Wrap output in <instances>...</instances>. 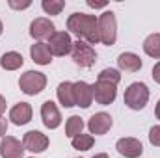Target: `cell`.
I'll use <instances>...</instances> for the list:
<instances>
[{
    "label": "cell",
    "instance_id": "cell-23",
    "mask_svg": "<svg viewBox=\"0 0 160 158\" xmlns=\"http://www.w3.org/2000/svg\"><path fill=\"white\" fill-rule=\"evenodd\" d=\"M41 6H43L45 13H48V15H60L62 9L65 7V2L63 0H43Z\"/></svg>",
    "mask_w": 160,
    "mask_h": 158
},
{
    "label": "cell",
    "instance_id": "cell-31",
    "mask_svg": "<svg viewBox=\"0 0 160 158\" xmlns=\"http://www.w3.org/2000/svg\"><path fill=\"white\" fill-rule=\"evenodd\" d=\"M155 114H157V117L160 119V101H158V104H157V110H155Z\"/></svg>",
    "mask_w": 160,
    "mask_h": 158
},
{
    "label": "cell",
    "instance_id": "cell-16",
    "mask_svg": "<svg viewBox=\"0 0 160 158\" xmlns=\"http://www.w3.org/2000/svg\"><path fill=\"white\" fill-rule=\"evenodd\" d=\"M58 101H60L62 106H65V108L77 106V102H75V87H73V82H62V84L58 86Z\"/></svg>",
    "mask_w": 160,
    "mask_h": 158
},
{
    "label": "cell",
    "instance_id": "cell-4",
    "mask_svg": "<svg viewBox=\"0 0 160 158\" xmlns=\"http://www.w3.org/2000/svg\"><path fill=\"white\" fill-rule=\"evenodd\" d=\"M19 86L26 95H38L47 86V77L38 71H26L24 75H21Z\"/></svg>",
    "mask_w": 160,
    "mask_h": 158
},
{
    "label": "cell",
    "instance_id": "cell-32",
    "mask_svg": "<svg viewBox=\"0 0 160 158\" xmlns=\"http://www.w3.org/2000/svg\"><path fill=\"white\" fill-rule=\"evenodd\" d=\"M93 158H108V155H104V153H99V155H95Z\"/></svg>",
    "mask_w": 160,
    "mask_h": 158
},
{
    "label": "cell",
    "instance_id": "cell-3",
    "mask_svg": "<svg viewBox=\"0 0 160 158\" xmlns=\"http://www.w3.org/2000/svg\"><path fill=\"white\" fill-rule=\"evenodd\" d=\"M118 37V22L112 11H104L99 17V41L102 45H114Z\"/></svg>",
    "mask_w": 160,
    "mask_h": 158
},
{
    "label": "cell",
    "instance_id": "cell-9",
    "mask_svg": "<svg viewBox=\"0 0 160 158\" xmlns=\"http://www.w3.org/2000/svg\"><path fill=\"white\" fill-rule=\"evenodd\" d=\"M24 145L13 138V136H4L0 141V156L2 158H22Z\"/></svg>",
    "mask_w": 160,
    "mask_h": 158
},
{
    "label": "cell",
    "instance_id": "cell-7",
    "mask_svg": "<svg viewBox=\"0 0 160 158\" xmlns=\"http://www.w3.org/2000/svg\"><path fill=\"white\" fill-rule=\"evenodd\" d=\"M91 91H93V99L102 104V106H108L116 101V95H118V89L114 84L110 82H102V80H97L93 86H91Z\"/></svg>",
    "mask_w": 160,
    "mask_h": 158
},
{
    "label": "cell",
    "instance_id": "cell-15",
    "mask_svg": "<svg viewBox=\"0 0 160 158\" xmlns=\"http://www.w3.org/2000/svg\"><path fill=\"white\" fill-rule=\"evenodd\" d=\"M9 119L15 123V125H26L30 119H32V106L28 102H19L11 108L9 112Z\"/></svg>",
    "mask_w": 160,
    "mask_h": 158
},
{
    "label": "cell",
    "instance_id": "cell-11",
    "mask_svg": "<svg viewBox=\"0 0 160 158\" xmlns=\"http://www.w3.org/2000/svg\"><path fill=\"white\" fill-rule=\"evenodd\" d=\"M116 149H118L119 155H123L127 158H138L143 153V147H142V143L136 138H121L116 143Z\"/></svg>",
    "mask_w": 160,
    "mask_h": 158
},
{
    "label": "cell",
    "instance_id": "cell-5",
    "mask_svg": "<svg viewBox=\"0 0 160 158\" xmlns=\"http://www.w3.org/2000/svg\"><path fill=\"white\" fill-rule=\"evenodd\" d=\"M71 54H73L75 63L80 65V67H91V65L95 63V58H97L93 47L88 45L86 41H82V39H78V41L73 43V50H71Z\"/></svg>",
    "mask_w": 160,
    "mask_h": 158
},
{
    "label": "cell",
    "instance_id": "cell-6",
    "mask_svg": "<svg viewBox=\"0 0 160 158\" xmlns=\"http://www.w3.org/2000/svg\"><path fill=\"white\" fill-rule=\"evenodd\" d=\"M50 54L54 56H65L73 50V41H71V36L67 32H54L50 37H48V43H47Z\"/></svg>",
    "mask_w": 160,
    "mask_h": 158
},
{
    "label": "cell",
    "instance_id": "cell-27",
    "mask_svg": "<svg viewBox=\"0 0 160 158\" xmlns=\"http://www.w3.org/2000/svg\"><path fill=\"white\" fill-rule=\"evenodd\" d=\"M9 6H11V7H15V9H24V7H28V6H30V2H22V4H17V2H9Z\"/></svg>",
    "mask_w": 160,
    "mask_h": 158
},
{
    "label": "cell",
    "instance_id": "cell-26",
    "mask_svg": "<svg viewBox=\"0 0 160 158\" xmlns=\"http://www.w3.org/2000/svg\"><path fill=\"white\" fill-rule=\"evenodd\" d=\"M153 78H155V82L157 84H160V62L153 67Z\"/></svg>",
    "mask_w": 160,
    "mask_h": 158
},
{
    "label": "cell",
    "instance_id": "cell-28",
    "mask_svg": "<svg viewBox=\"0 0 160 158\" xmlns=\"http://www.w3.org/2000/svg\"><path fill=\"white\" fill-rule=\"evenodd\" d=\"M88 6L97 9V7H104V6H106V2H95V0H88Z\"/></svg>",
    "mask_w": 160,
    "mask_h": 158
},
{
    "label": "cell",
    "instance_id": "cell-25",
    "mask_svg": "<svg viewBox=\"0 0 160 158\" xmlns=\"http://www.w3.org/2000/svg\"><path fill=\"white\" fill-rule=\"evenodd\" d=\"M149 141L155 145V147H160V126H153L149 130Z\"/></svg>",
    "mask_w": 160,
    "mask_h": 158
},
{
    "label": "cell",
    "instance_id": "cell-21",
    "mask_svg": "<svg viewBox=\"0 0 160 158\" xmlns=\"http://www.w3.org/2000/svg\"><path fill=\"white\" fill-rule=\"evenodd\" d=\"M82 128H84V121H82V117H78V116H73V117L67 119V125H65V134L73 140V138H77L78 134H82Z\"/></svg>",
    "mask_w": 160,
    "mask_h": 158
},
{
    "label": "cell",
    "instance_id": "cell-30",
    "mask_svg": "<svg viewBox=\"0 0 160 158\" xmlns=\"http://www.w3.org/2000/svg\"><path fill=\"white\" fill-rule=\"evenodd\" d=\"M6 112V101H4V97L0 95V116Z\"/></svg>",
    "mask_w": 160,
    "mask_h": 158
},
{
    "label": "cell",
    "instance_id": "cell-18",
    "mask_svg": "<svg viewBox=\"0 0 160 158\" xmlns=\"http://www.w3.org/2000/svg\"><path fill=\"white\" fill-rule=\"evenodd\" d=\"M30 56H32V60H34L36 63H39V65H48V63L52 62V54H50L47 43H36V45H32Z\"/></svg>",
    "mask_w": 160,
    "mask_h": 158
},
{
    "label": "cell",
    "instance_id": "cell-2",
    "mask_svg": "<svg viewBox=\"0 0 160 158\" xmlns=\"http://www.w3.org/2000/svg\"><path fill=\"white\" fill-rule=\"evenodd\" d=\"M149 101V89L143 82H134L127 87L125 91V104L130 108V110H142L145 108Z\"/></svg>",
    "mask_w": 160,
    "mask_h": 158
},
{
    "label": "cell",
    "instance_id": "cell-8",
    "mask_svg": "<svg viewBox=\"0 0 160 158\" xmlns=\"http://www.w3.org/2000/svg\"><path fill=\"white\" fill-rule=\"evenodd\" d=\"M22 145L26 151H32V153H43L47 147H48V138L39 132V130H30L24 134L22 138Z\"/></svg>",
    "mask_w": 160,
    "mask_h": 158
},
{
    "label": "cell",
    "instance_id": "cell-12",
    "mask_svg": "<svg viewBox=\"0 0 160 158\" xmlns=\"http://www.w3.org/2000/svg\"><path fill=\"white\" fill-rule=\"evenodd\" d=\"M56 30H54V24H52V21L50 19H45V17H39V19H36L32 24H30V36L34 37V39H48L52 34H54Z\"/></svg>",
    "mask_w": 160,
    "mask_h": 158
},
{
    "label": "cell",
    "instance_id": "cell-14",
    "mask_svg": "<svg viewBox=\"0 0 160 158\" xmlns=\"http://www.w3.org/2000/svg\"><path fill=\"white\" fill-rule=\"evenodd\" d=\"M75 87V102L80 108H89L91 106V101H93V91H91V86L86 84V82H77L73 84Z\"/></svg>",
    "mask_w": 160,
    "mask_h": 158
},
{
    "label": "cell",
    "instance_id": "cell-10",
    "mask_svg": "<svg viewBox=\"0 0 160 158\" xmlns=\"http://www.w3.org/2000/svg\"><path fill=\"white\" fill-rule=\"evenodd\" d=\"M41 119H43V125L47 128H58L60 123H62V116H60V110L56 108V104L52 101H45L43 106H41Z\"/></svg>",
    "mask_w": 160,
    "mask_h": 158
},
{
    "label": "cell",
    "instance_id": "cell-19",
    "mask_svg": "<svg viewBox=\"0 0 160 158\" xmlns=\"http://www.w3.org/2000/svg\"><path fill=\"white\" fill-rule=\"evenodd\" d=\"M22 56L19 52H6L2 58H0V65L6 69V71H15L19 67H22Z\"/></svg>",
    "mask_w": 160,
    "mask_h": 158
},
{
    "label": "cell",
    "instance_id": "cell-20",
    "mask_svg": "<svg viewBox=\"0 0 160 158\" xmlns=\"http://www.w3.org/2000/svg\"><path fill=\"white\" fill-rule=\"evenodd\" d=\"M143 50L151 58H160V34H151L147 39L143 41Z\"/></svg>",
    "mask_w": 160,
    "mask_h": 158
},
{
    "label": "cell",
    "instance_id": "cell-22",
    "mask_svg": "<svg viewBox=\"0 0 160 158\" xmlns=\"http://www.w3.org/2000/svg\"><path fill=\"white\" fill-rule=\"evenodd\" d=\"M73 147L78 151H88L93 147V136L91 134H78L77 138H73Z\"/></svg>",
    "mask_w": 160,
    "mask_h": 158
},
{
    "label": "cell",
    "instance_id": "cell-24",
    "mask_svg": "<svg viewBox=\"0 0 160 158\" xmlns=\"http://www.w3.org/2000/svg\"><path fill=\"white\" fill-rule=\"evenodd\" d=\"M99 80H102V82H110V84L118 86L119 80H121V75L116 71V69H104V71L99 73Z\"/></svg>",
    "mask_w": 160,
    "mask_h": 158
},
{
    "label": "cell",
    "instance_id": "cell-29",
    "mask_svg": "<svg viewBox=\"0 0 160 158\" xmlns=\"http://www.w3.org/2000/svg\"><path fill=\"white\" fill-rule=\"evenodd\" d=\"M6 130H8V123H6V119L0 117V138L6 134Z\"/></svg>",
    "mask_w": 160,
    "mask_h": 158
},
{
    "label": "cell",
    "instance_id": "cell-33",
    "mask_svg": "<svg viewBox=\"0 0 160 158\" xmlns=\"http://www.w3.org/2000/svg\"><path fill=\"white\" fill-rule=\"evenodd\" d=\"M0 34H2V21H0Z\"/></svg>",
    "mask_w": 160,
    "mask_h": 158
},
{
    "label": "cell",
    "instance_id": "cell-1",
    "mask_svg": "<svg viewBox=\"0 0 160 158\" xmlns=\"http://www.w3.org/2000/svg\"><path fill=\"white\" fill-rule=\"evenodd\" d=\"M67 28L88 45H95L99 41V19L95 15L73 13L67 19Z\"/></svg>",
    "mask_w": 160,
    "mask_h": 158
},
{
    "label": "cell",
    "instance_id": "cell-17",
    "mask_svg": "<svg viewBox=\"0 0 160 158\" xmlns=\"http://www.w3.org/2000/svg\"><path fill=\"white\" fill-rule=\"evenodd\" d=\"M118 63H119V67L123 71H128V73H136V71L142 69V60L134 52H123V54H119Z\"/></svg>",
    "mask_w": 160,
    "mask_h": 158
},
{
    "label": "cell",
    "instance_id": "cell-13",
    "mask_svg": "<svg viewBox=\"0 0 160 158\" xmlns=\"http://www.w3.org/2000/svg\"><path fill=\"white\" fill-rule=\"evenodd\" d=\"M110 126H112V117L104 112H99V114L91 116V119L88 121V128H89L91 134H99V136L106 134L110 130Z\"/></svg>",
    "mask_w": 160,
    "mask_h": 158
}]
</instances>
